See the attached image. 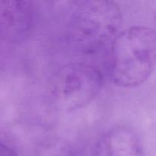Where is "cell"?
I'll return each mask as SVG.
<instances>
[{
	"mask_svg": "<svg viewBox=\"0 0 156 156\" xmlns=\"http://www.w3.org/2000/svg\"><path fill=\"white\" fill-rule=\"evenodd\" d=\"M109 48V76L117 86H140L155 69V29L143 25L123 29Z\"/></svg>",
	"mask_w": 156,
	"mask_h": 156,
	"instance_id": "cell-1",
	"label": "cell"
},
{
	"mask_svg": "<svg viewBox=\"0 0 156 156\" xmlns=\"http://www.w3.org/2000/svg\"><path fill=\"white\" fill-rule=\"evenodd\" d=\"M122 12L110 0L73 2L68 20V34L73 47L92 54L110 47L120 33Z\"/></svg>",
	"mask_w": 156,
	"mask_h": 156,
	"instance_id": "cell-2",
	"label": "cell"
},
{
	"mask_svg": "<svg viewBox=\"0 0 156 156\" xmlns=\"http://www.w3.org/2000/svg\"><path fill=\"white\" fill-rule=\"evenodd\" d=\"M103 75L98 68L82 62L59 67L51 76L49 92L58 109L77 111L96 98L103 87Z\"/></svg>",
	"mask_w": 156,
	"mask_h": 156,
	"instance_id": "cell-3",
	"label": "cell"
},
{
	"mask_svg": "<svg viewBox=\"0 0 156 156\" xmlns=\"http://www.w3.org/2000/svg\"><path fill=\"white\" fill-rule=\"evenodd\" d=\"M35 21L34 5L30 1H2L0 8L2 39L8 43L23 41Z\"/></svg>",
	"mask_w": 156,
	"mask_h": 156,
	"instance_id": "cell-4",
	"label": "cell"
},
{
	"mask_svg": "<svg viewBox=\"0 0 156 156\" xmlns=\"http://www.w3.org/2000/svg\"><path fill=\"white\" fill-rule=\"evenodd\" d=\"M90 156H145V152L136 133L128 126L117 125L98 137Z\"/></svg>",
	"mask_w": 156,
	"mask_h": 156,
	"instance_id": "cell-5",
	"label": "cell"
},
{
	"mask_svg": "<svg viewBox=\"0 0 156 156\" xmlns=\"http://www.w3.org/2000/svg\"><path fill=\"white\" fill-rule=\"evenodd\" d=\"M35 156H76L71 145L61 139L52 138L41 143Z\"/></svg>",
	"mask_w": 156,
	"mask_h": 156,
	"instance_id": "cell-6",
	"label": "cell"
},
{
	"mask_svg": "<svg viewBox=\"0 0 156 156\" xmlns=\"http://www.w3.org/2000/svg\"><path fill=\"white\" fill-rule=\"evenodd\" d=\"M0 152L1 156H18L16 151L7 143H4L2 141L0 144Z\"/></svg>",
	"mask_w": 156,
	"mask_h": 156,
	"instance_id": "cell-7",
	"label": "cell"
},
{
	"mask_svg": "<svg viewBox=\"0 0 156 156\" xmlns=\"http://www.w3.org/2000/svg\"><path fill=\"white\" fill-rule=\"evenodd\" d=\"M155 21H156V16H155Z\"/></svg>",
	"mask_w": 156,
	"mask_h": 156,
	"instance_id": "cell-8",
	"label": "cell"
}]
</instances>
